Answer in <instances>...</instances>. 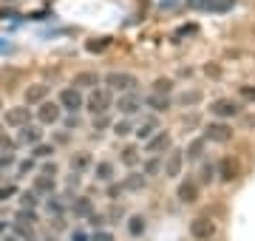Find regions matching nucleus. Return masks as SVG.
Wrapping results in <instances>:
<instances>
[{"label":"nucleus","instance_id":"nucleus-21","mask_svg":"<svg viewBox=\"0 0 255 241\" xmlns=\"http://www.w3.org/2000/svg\"><path fill=\"white\" fill-rule=\"evenodd\" d=\"M133 133H136V139H139V142L150 139V136L156 133V120H145V122H142V125H139L136 130H133Z\"/></svg>","mask_w":255,"mask_h":241},{"label":"nucleus","instance_id":"nucleus-14","mask_svg":"<svg viewBox=\"0 0 255 241\" xmlns=\"http://www.w3.org/2000/svg\"><path fill=\"white\" fill-rule=\"evenodd\" d=\"M196 199H199V182L196 179H184L182 185H179V202L193 204Z\"/></svg>","mask_w":255,"mask_h":241},{"label":"nucleus","instance_id":"nucleus-7","mask_svg":"<svg viewBox=\"0 0 255 241\" xmlns=\"http://www.w3.org/2000/svg\"><path fill=\"white\" fill-rule=\"evenodd\" d=\"M230 139H233V128L224 125V122H210L207 128H204V142H219V145H224Z\"/></svg>","mask_w":255,"mask_h":241},{"label":"nucleus","instance_id":"nucleus-43","mask_svg":"<svg viewBox=\"0 0 255 241\" xmlns=\"http://www.w3.org/2000/svg\"><path fill=\"white\" fill-rule=\"evenodd\" d=\"M14 196V187L11 185H0V202H6V199H11Z\"/></svg>","mask_w":255,"mask_h":241},{"label":"nucleus","instance_id":"nucleus-49","mask_svg":"<svg viewBox=\"0 0 255 241\" xmlns=\"http://www.w3.org/2000/svg\"><path fill=\"white\" fill-rule=\"evenodd\" d=\"M3 241H20V239H14V236H6V239H3Z\"/></svg>","mask_w":255,"mask_h":241},{"label":"nucleus","instance_id":"nucleus-18","mask_svg":"<svg viewBox=\"0 0 255 241\" xmlns=\"http://www.w3.org/2000/svg\"><path fill=\"white\" fill-rule=\"evenodd\" d=\"M46 94H48V85L37 83V85H31V88L26 91V102H28V105H34V102H43V100H46Z\"/></svg>","mask_w":255,"mask_h":241},{"label":"nucleus","instance_id":"nucleus-23","mask_svg":"<svg viewBox=\"0 0 255 241\" xmlns=\"http://www.w3.org/2000/svg\"><path fill=\"white\" fill-rule=\"evenodd\" d=\"M201 156H204V136H201V139H193L190 145H187V159H190V162H199Z\"/></svg>","mask_w":255,"mask_h":241},{"label":"nucleus","instance_id":"nucleus-16","mask_svg":"<svg viewBox=\"0 0 255 241\" xmlns=\"http://www.w3.org/2000/svg\"><path fill=\"white\" fill-rule=\"evenodd\" d=\"M74 88H97L100 85V74L97 71H80V74L74 77Z\"/></svg>","mask_w":255,"mask_h":241},{"label":"nucleus","instance_id":"nucleus-26","mask_svg":"<svg viewBox=\"0 0 255 241\" xmlns=\"http://www.w3.org/2000/svg\"><path fill=\"white\" fill-rule=\"evenodd\" d=\"M142 185H145V173H130L122 187H125V190H142Z\"/></svg>","mask_w":255,"mask_h":241},{"label":"nucleus","instance_id":"nucleus-3","mask_svg":"<svg viewBox=\"0 0 255 241\" xmlns=\"http://www.w3.org/2000/svg\"><path fill=\"white\" fill-rule=\"evenodd\" d=\"M105 85H108L111 91H119V94H128V91H136L139 80L133 74H128V71H111L105 77Z\"/></svg>","mask_w":255,"mask_h":241},{"label":"nucleus","instance_id":"nucleus-25","mask_svg":"<svg viewBox=\"0 0 255 241\" xmlns=\"http://www.w3.org/2000/svg\"><path fill=\"white\" fill-rule=\"evenodd\" d=\"M219 176L224 179V182H233V179H236V165H233L230 159H224L219 165Z\"/></svg>","mask_w":255,"mask_h":241},{"label":"nucleus","instance_id":"nucleus-30","mask_svg":"<svg viewBox=\"0 0 255 241\" xmlns=\"http://www.w3.org/2000/svg\"><path fill=\"white\" fill-rule=\"evenodd\" d=\"M51 153H54V148H51V145H43V142H37V145H34V153H31V156H34V159H48Z\"/></svg>","mask_w":255,"mask_h":241},{"label":"nucleus","instance_id":"nucleus-28","mask_svg":"<svg viewBox=\"0 0 255 241\" xmlns=\"http://www.w3.org/2000/svg\"><path fill=\"white\" fill-rule=\"evenodd\" d=\"M170 91H173V80H167V77H164V80H156V83H153V94L167 97Z\"/></svg>","mask_w":255,"mask_h":241},{"label":"nucleus","instance_id":"nucleus-34","mask_svg":"<svg viewBox=\"0 0 255 241\" xmlns=\"http://www.w3.org/2000/svg\"><path fill=\"white\" fill-rule=\"evenodd\" d=\"M159 167H162V165H159V156H150L145 162V170H142V173H145V176H156V173H159Z\"/></svg>","mask_w":255,"mask_h":241},{"label":"nucleus","instance_id":"nucleus-39","mask_svg":"<svg viewBox=\"0 0 255 241\" xmlns=\"http://www.w3.org/2000/svg\"><path fill=\"white\" fill-rule=\"evenodd\" d=\"M108 114H100V117H94V130H100V128H108Z\"/></svg>","mask_w":255,"mask_h":241},{"label":"nucleus","instance_id":"nucleus-44","mask_svg":"<svg viewBox=\"0 0 255 241\" xmlns=\"http://www.w3.org/2000/svg\"><path fill=\"white\" fill-rule=\"evenodd\" d=\"M238 91H241V97H244V100H253V102H255V88H250V85H241Z\"/></svg>","mask_w":255,"mask_h":241},{"label":"nucleus","instance_id":"nucleus-15","mask_svg":"<svg viewBox=\"0 0 255 241\" xmlns=\"http://www.w3.org/2000/svg\"><path fill=\"white\" fill-rule=\"evenodd\" d=\"M31 190H34V193H46V196H51V193H54V176L43 170L40 176H34V182H31Z\"/></svg>","mask_w":255,"mask_h":241},{"label":"nucleus","instance_id":"nucleus-11","mask_svg":"<svg viewBox=\"0 0 255 241\" xmlns=\"http://www.w3.org/2000/svg\"><path fill=\"white\" fill-rule=\"evenodd\" d=\"M213 233H216V224L210 222V219H204V216H199V219H193L190 222V236L193 239L210 241L213 239Z\"/></svg>","mask_w":255,"mask_h":241},{"label":"nucleus","instance_id":"nucleus-36","mask_svg":"<svg viewBox=\"0 0 255 241\" xmlns=\"http://www.w3.org/2000/svg\"><path fill=\"white\" fill-rule=\"evenodd\" d=\"M199 100H201V94L199 91H190V94H182V100H179V102H182V105H196Z\"/></svg>","mask_w":255,"mask_h":241},{"label":"nucleus","instance_id":"nucleus-5","mask_svg":"<svg viewBox=\"0 0 255 241\" xmlns=\"http://www.w3.org/2000/svg\"><path fill=\"white\" fill-rule=\"evenodd\" d=\"M34 114H37V122L40 125H57V122L63 120V108L57 102H40Z\"/></svg>","mask_w":255,"mask_h":241},{"label":"nucleus","instance_id":"nucleus-24","mask_svg":"<svg viewBox=\"0 0 255 241\" xmlns=\"http://www.w3.org/2000/svg\"><path fill=\"white\" fill-rule=\"evenodd\" d=\"M88 165H91V156H88L85 150H80L77 156H71V170H77V173H80V170H85Z\"/></svg>","mask_w":255,"mask_h":241},{"label":"nucleus","instance_id":"nucleus-17","mask_svg":"<svg viewBox=\"0 0 255 241\" xmlns=\"http://www.w3.org/2000/svg\"><path fill=\"white\" fill-rule=\"evenodd\" d=\"M71 210H74V216H80V219H88V216L94 213V204H91V199L80 196V199H74V202H71Z\"/></svg>","mask_w":255,"mask_h":241},{"label":"nucleus","instance_id":"nucleus-46","mask_svg":"<svg viewBox=\"0 0 255 241\" xmlns=\"http://www.w3.org/2000/svg\"><path fill=\"white\" fill-rule=\"evenodd\" d=\"M65 128H68V130L80 128V120H77V117H74V114H71V117H68V120H65Z\"/></svg>","mask_w":255,"mask_h":241},{"label":"nucleus","instance_id":"nucleus-33","mask_svg":"<svg viewBox=\"0 0 255 241\" xmlns=\"http://www.w3.org/2000/svg\"><path fill=\"white\" fill-rule=\"evenodd\" d=\"M122 162H125L128 167H133L139 162V153H136V148H125L122 150Z\"/></svg>","mask_w":255,"mask_h":241},{"label":"nucleus","instance_id":"nucleus-13","mask_svg":"<svg viewBox=\"0 0 255 241\" xmlns=\"http://www.w3.org/2000/svg\"><path fill=\"white\" fill-rule=\"evenodd\" d=\"M17 142L20 145H31L34 148L37 142H43V128L40 125H23V128H17Z\"/></svg>","mask_w":255,"mask_h":241},{"label":"nucleus","instance_id":"nucleus-27","mask_svg":"<svg viewBox=\"0 0 255 241\" xmlns=\"http://www.w3.org/2000/svg\"><path fill=\"white\" fill-rule=\"evenodd\" d=\"M46 207H48V213H54V216H63L65 213V204H63V199H60V196H48Z\"/></svg>","mask_w":255,"mask_h":241},{"label":"nucleus","instance_id":"nucleus-22","mask_svg":"<svg viewBox=\"0 0 255 241\" xmlns=\"http://www.w3.org/2000/svg\"><path fill=\"white\" fill-rule=\"evenodd\" d=\"M147 222H145V216H130V222H128V233L133 236V239H139L142 233H145Z\"/></svg>","mask_w":255,"mask_h":241},{"label":"nucleus","instance_id":"nucleus-29","mask_svg":"<svg viewBox=\"0 0 255 241\" xmlns=\"http://www.w3.org/2000/svg\"><path fill=\"white\" fill-rule=\"evenodd\" d=\"M17 222H20V224H34V222H37L34 207H23V210L17 213Z\"/></svg>","mask_w":255,"mask_h":241},{"label":"nucleus","instance_id":"nucleus-8","mask_svg":"<svg viewBox=\"0 0 255 241\" xmlns=\"http://www.w3.org/2000/svg\"><path fill=\"white\" fill-rule=\"evenodd\" d=\"M164 150H170V133H167V130H156L150 139H145V153L159 156Z\"/></svg>","mask_w":255,"mask_h":241},{"label":"nucleus","instance_id":"nucleus-2","mask_svg":"<svg viewBox=\"0 0 255 241\" xmlns=\"http://www.w3.org/2000/svg\"><path fill=\"white\" fill-rule=\"evenodd\" d=\"M111 105H114L111 88H102V85H97V88L91 91V97H88V102H85L82 108H88L94 117H100V114H108V111H111Z\"/></svg>","mask_w":255,"mask_h":241},{"label":"nucleus","instance_id":"nucleus-6","mask_svg":"<svg viewBox=\"0 0 255 241\" xmlns=\"http://www.w3.org/2000/svg\"><path fill=\"white\" fill-rule=\"evenodd\" d=\"M210 114L213 117H219V120H233V117H238L241 114V105H238L236 100H216V102H210Z\"/></svg>","mask_w":255,"mask_h":241},{"label":"nucleus","instance_id":"nucleus-35","mask_svg":"<svg viewBox=\"0 0 255 241\" xmlns=\"http://www.w3.org/2000/svg\"><path fill=\"white\" fill-rule=\"evenodd\" d=\"M14 165V150H6V153H0V170H6V167Z\"/></svg>","mask_w":255,"mask_h":241},{"label":"nucleus","instance_id":"nucleus-48","mask_svg":"<svg viewBox=\"0 0 255 241\" xmlns=\"http://www.w3.org/2000/svg\"><path fill=\"white\" fill-rule=\"evenodd\" d=\"M71 241H85V233H80V230L71 233Z\"/></svg>","mask_w":255,"mask_h":241},{"label":"nucleus","instance_id":"nucleus-4","mask_svg":"<svg viewBox=\"0 0 255 241\" xmlns=\"http://www.w3.org/2000/svg\"><path fill=\"white\" fill-rule=\"evenodd\" d=\"M57 105H60L63 111H68V114H77L82 105H85V97H82L80 88L68 85V88H63V91H60V97H57Z\"/></svg>","mask_w":255,"mask_h":241},{"label":"nucleus","instance_id":"nucleus-31","mask_svg":"<svg viewBox=\"0 0 255 241\" xmlns=\"http://www.w3.org/2000/svg\"><path fill=\"white\" fill-rule=\"evenodd\" d=\"M111 46V40L108 37H100V40H88V51H94V54H97V51H105V48Z\"/></svg>","mask_w":255,"mask_h":241},{"label":"nucleus","instance_id":"nucleus-20","mask_svg":"<svg viewBox=\"0 0 255 241\" xmlns=\"http://www.w3.org/2000/svg\"><path fill=\"white\" fill-rule=\"evenodd\" d=\"M94 176H97V182H111V179H114V165H111V162H97Z\"/></svg>","mask_w":255,"mask_h":241},{"label":"nucleus","instance_id":"nucleus-12","mask_svg":"<svg viewBox=\"0 0 255 241\" xmlns=\"http://www.w3.org/2000/svg\"><path fill=\"white\" fill-rule=\"evenodd\" d=\"M117 108H119V114H122V117H133V114L142 108V100L136 97V91H128V94H122V97H119Z\"/></svg>","mask_w":255,"mask_h":241},{"label":"nucleus","instance_id":"nucleus-10","mask_svg":"<svg viewBox=\"0 0 255 241\" xmlns=\"http://www.w3.org/2000/svg\"><path fill=\"white\" fill-rule=\"evenodd\" d=\"M182 165H184V150L170 148L167 162H164V176H167V179H179V176H182Z\"/></svg>","mask_w":255,"mask_h":241},{"label":"nucleus","instance_id":"nucleus-50","mask_svg":"<svg viewBox=\"0 0 255 241\" xmlns=\"http://www.w3.org/2000/svg\"><path fill=\"white\" fill-rule=\"evenodd\" d=\"M0 230H3V224H0Z\"/></svg>","mask_w":255,"mask_h":241},{"label":"nucleus","instance_id":"nucleus-42","mask_svg":"<svg viewBox=\"0 0 255 241\" xmlns=\"http://www.w3.org/2000/svg\"><path fill=\"white\" fill-rule=\"evenodd\" d=\"M23 207H37V193H23Z\"/></svg>","mask_w":255,"mask_h":241},{"label":"nucleus","instance_id":"nucleus-19","mask_svg":"<svg viewBox=\"0 0 255 241\" xmlns=\"http://www.w3.org/2000/svg\"><path fill=\"white\" fill-rule=\"evenodd\" d=\"M145 105L150 111H167L170 108V100L162 97V94H150V97H145Z\"/></svg>","mask_w":255,"mask_h":241},{"label":"nucleus","instance_id":"nucleus-45","mask_svg":"<svg viewBox=\"0 0 255 241\" xmlns=\"http://www.w3.org/2000/svg\"><path fill=\"white\" fill-rule=\"evenodd\" d=\"M94 241H114V236L105 230H94Z\"/></svg>","mask_w":255,"mask_h":241},{"label":"nucleus","instance_id":"nucleus-38","mask_svg":"<svg viewBox=\"0 0 255 241\" xmlns=\"http://www.w3.org/2000/svg\"><path fill=\"white\" fill-rule=\"evenodd\" d=\"M213 176H216V167H213V165L201 167V182H213Z\"/></svg>","mask_w":255,"mask_h":241},{"label":"nucleus","instance_id":"nucleus-37","mask_svg":"<svg viewBox=\"0 0 255 241\" xmlns=\"http://www.w3.org/2000/svg\"><path fill=\"white\" fill-rule=\"evenodd\" d=\"M6 150H14V139H9L6 133H0V153H6Z\"/></svg>","mask_w":255,"mask_h":241},{"label":"nucleus","instance_id":"nucleus-1","mask_svg":"<svg viewBox=\"0 0 255 241\" xmlns=\"http://www.w3.org/2000/svg\"><path fill=\"white\" fill-rule=\"evenodd\" d=\"M187 9L201 14H227L236 9V0H187Z\"/></svg>","mask_w":255,"mask_h":241},{"label":"nucleus","instance_id":"nucleus-32","mask_svg":"<svg viewBox=\"0 0 255 241\" xmlns=\"http://www.w3.org/2000/svg\"><path fill=\"white\" fill-rule=\"evenodd\" d=\"M114 133H117V136H128V133H133V125L128 120H119L117 125H114Z\"/></svg>","mask_w":255,"mask_h":241},{"label":"nucleus","instance_id":"nucleus-9","mask_svg":"<svg viewBox=\"0 0 255 241\" xmlns=\"http://www.w3.org/2000/svg\"><path fill=\"white\" fill-rule=\"evenodd\" d=\"M28 120H31V114H28L26 105H14V108H6V117H3V122H6L9 128H23V125H28Z\"/></svg>","mask_w":255,"mask_h":241},{"label":"nucleus","instance_id":"nucleus-41","mask_svg":"<svg viewBox=\"0 0 255 241\" xmlns=\"http://www.w3.org/2000/svg\"><path fill=\"white\" fill-rule=\"evenodd\" d=\"M20 176H26V173H31V170H34V159H26V162H20Z\"/></svg>","mask_w":255,"mask_h":241},{"label":"nucleus","instance_id":"nucleus-47","mask_svg":"<svg viewBox=\"0 0 255 241\" xmlns=\"http://www.w3.org/2000/svg\"><path fill=\"white\" fill-rule=\"evenodd\" d=\"M193 31H196V26H184V28H179V31H176L173 37H184V34H193Z\"/></svg>","mask_w":255,"mask_h":241},{"label":"nucleus","instance_id":"nucleus-40","mask_svg":"<svg viewBox=\"0 0 255 241\" xmlns=\"http://www.w3.org/2000/svg\"><path fill=\"white\" fill-rule=\"evenodd\" d=\"M88 222H91V227H94V230H100L102 224H105V216H100V213H91V216H88Z\"/></svg>","mask_w":255,"mask_h":241},{"label":"nucleus","instance_id":"nucleus-51","mask_svg":"<svg viewBox=\"0 0 255 241\" xmlns=\"http://www.w3.org/2000/svg\"><path fill=\"white\" fill-rule=\"evenodd\" d=\"M0 108H3V102H0Z\"/></svg>","mask_w":255,"mask_h":241}]
</instances>
